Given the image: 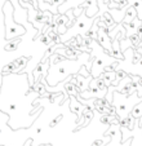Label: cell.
I'll return each instance as SVG.
<instances>
[{
  "label": "cell",
  "mask_w": 142,
  "mask_h": 146,
  "mask_svg": "<svg viewBox=\"0 0 142 146\" xmlns=\"http://www.w3.org/2000/svg\"><path fill=\"white\" fill-rule=\"evenodd\" d=\"M30 91L29 75L26 72H3V84L0 89V110L9 115L8 125L12 129H25V121L22 116L38 118V115L30 116L33 114L30 110L25 109V104L29 100H35L38 96L26 97Z\"/></svg>",
  "instance_id": "cell-1"
},
{
  "label": "cell",
  "mask_w": 142,
  "mask_h": 146,
  "mask_svg": "<svg viewBox=\"0 0 142 146\" xmlns=\"http://www.w3.org/2000/svg\"><path fill=\"white\" fill-rule=\"evenodd\" d=\"M57 57L58 53H54L50 58V65L45 78L48 86L54 87L63 79H67L71 74H78L82 66H85L89 71L92 69V58L87 52H80L79 57H76L75 60H62L60 62L58 61L54 62L53 60Z\"/></svg>",
  "instance_id": "cell-2"
},
{
  "label": "cell",
  "mask_w": 142,
  "mask_h": 146,
  "mask_svg": "<svg viewBox=\"0 0 142 146\" xmlns=\"http://www.w3.org/2000/svg\"><path fill=\"white\" fill-rule=\"evenodd\" d=\"M89 52L90 58H92V69H90V75L93 78H101V75L105 72L106 67L112 66V69L115 70V66L119 62V58L111 56L109 52L104 49L100 45V43L97 40H92L89 44Z\"/></svg>",
  "instance_id": "cell-3"
},
{
  "label": "cell",
  "mask_w": 142,
  "mask_h": 146,
  "mask_svg": "<svg viewBox=\"0 0 142 146\" xmlns=\"http://www.w3.org/2000/svg\"><path fill=\"white\" fill-rule=\"evenodd\" d=\"M141 101H142V97H139L137 94V92L132 94H124L115 91L114 94H112L111 105L115 108V114H116V118L119 119V121L128 118L131 115L132 109Z\"/></svg>",
  "instance_id": "cell-4"
},
{
  "label": "cell",
  "mask_w": 142,
  "mask_h": 146,
  "mask_svg": "<svg viewBox=\"0 0 142 146\" xmlns=\"http://www.w3.org/2000/svg\"><path fill=\"white\" fill-rule=\"evenodd\" d=\"M124 58L120 60L115 66V71L123 70L128 75H138L142 78V48H128L123 53Z\"/></svg>",
  "instance_id": "cell-5"
},
{
  "label": "cell",
  "mask_w": 142,
  "mask_h": 146,
  "mask_svg": "<svg viewBox=\"0 0 142 146\" xmlns=\"http://www.w3.org/2000/svg\"><path fill=\"white\" fill-rule=\"evenodd\" d=\"M3 14H4V25H5V39L13 40V39L23 36L27 30L23 25L16 22L14 19V7L12 0H7L3 5Z\"/></svg>",
  "instance_id": "cell-6"
},
{
  "label": "cell",
  "mask_w": 142,
  "mask_h": 146,
  "mask_svg": "<svg viewBox=\"0 0 142 146\" xmlns=\"http://www.w3.org/2000/svg\"><path fill=\"white\" fill-rule=\"evenodd\" d=\"M98 14H97L96 17H92V18H90V17H88L87 14H85V11H83L82 14H80L79 17H76V21L72 23V26L68 27L65 34L60 35V41L65 44V43H67V40H71L72 38H76L78 35L84 36L85 33H88V31L90 30L93 22L97 19Z\"/></svg>",
  "instance_id": "cell-7"
},
{
  "label": "cell",
  "mask_w": 142,
  "mask_h": 146,
  "mask_svg": "<svg viewBox=\"0 0 142 146\" xmlns=\"http://www.w3.org/2000/svg\"><path fill=\"white\" fill-rule=\"evenodd\" d=\"M97 41H98L100 45H101L106 52H109L110 54H111L112 53V40L109 35V31H107V29L105 27V26H100L98 27V31H97Z\"/></svg>",
  "instance_id": "cell-8"
},
{
  "label": "cell",
  "mask_w": 142,
  "mask_h": 146,
  "mask_svg": "<svg viewBox=\"0 0 142 146\" xmlns=\"http://www.w3.org/2000/svg\"><path fill=\"white\" fill-rule=\"evenodd\" d=\"M82 8H84L85 14L88 17H96L100 13V8H98V0H85L84 3L82 4Z\"/></svg>",
  "instance_id": "cell-9"
},
{
  "label": "cell",
  "mask_w": 142,
  "mask_h": 146,
  "mask_svg": "<svg viewBox=\"0 0 142 146\" xmlns=\"http://www.w3.org/2000/svg\"><path fill=\"white\" fill-rule=\"evenodd\" d=\"M123 26H124V29H125V38H131L132 35L138 33L139 27L142 26V21L138 18V17H136L132 22L123 23Z\"/></svg>",
  "instance_id": "cell-10"
},
{
  "label": "cell",
  "mask_w": 142,
  "mask_h": 146,
  "mask_svg": "<svg viewBox=\"0 0 142 146\" xmlns=\"http://www.w3.org/2000/svg\"><path fill=\"white\" fill-rule=\"evenodd\" d=\"M74 76H75V79H76V86H78L79 92H84L89 88V84L93 79L92 75H89V76H82V75H79V74H74Z\"/></svg>",
  "instance_id": "cell-11"
},
{
  "label": "cell",
  "mask_w": 142,
  "mask_h": 146,
  "mask_svg": "<svg viewBox=\"0 0 142 146\" xmlns=\"http://www.w3.org/2000/svg\"><path fill=\"white\" fill-rule=\"evenodd\" d=\"M129 5H125L124 8L121 9H110L109 8V13L110 16L112 17V19H114L115 23H123V19L124 17H125V13H127V9H128Z\"/></svg>",
  "instance_id": "cell-12"
},
{
  "label": "cell",
  "mask_w": 142,
  "mask_h": 146,
  "mask_svg": "<svg viewBox=\"0 0 142 146\" xmlns=\"http://www.w3.org/2000/svg\"><path fill=\"white\" fill-rule=\"evenodd\" d=\"M101 78L104 79L105 84H106L107 87H110L112 83H114L115 78H116V71H115V70H106V71L101 75Z\"/></svg>",
  "instance_id": "cell-13"
},
{
  "label": "cell",
  "mask_w": 142,
  "mask_h": 146,
  "mask_svg": "<svg viewBox=\"0 0 142 146\" xmlns=\"http://www.w3.org/2000/svg\"><path fill=\"white\" fill-rule=\"evenodd\" d=\"M136 17H137V11H136V8H134V7H132V5H129L128 9H127L125 17H124V19H123V23H129V22H132V21H133Z\"/></svg>",
  "instance_id": "cell-14"
},
{
  "label": "cell",
  "mask_w": 142,
  "mask_h": 146,
  "mask_svg": "<svg viewBox=\"0 0 142 146\" xmlns=\"http://www.w3.org/2000/svg\"><path fill=\"white\" fill-rule=\"evenodd\" d=\"M128 5H132L136 8L137 11V17L142 21V0H127Z\"/></svg>",
  "instance_id": "cell-15"
},
{
  "label": "cell",
  "mask_w": 142,
  "mask_h": 146,
  "mask_svg": "<svg viewBox=\"0 0 142 146\" xmlns=\"http://www.w3.org/2000/svg\"><path fill=\"white\" fill-rule=\"evenodd\" d=\"M131 115L133 116L134 119H137V120H139V119L142 118V101L138 102V104H137V105L132 109Z\"/></svg>",
  "instance_id": "cell-16"
},
{
  "label": "cell",
  "mask_w": 142,
  "mask_h": 146,
  "mask_svg": "<svg viewBox=\"0 0 142 146\" xmlns=\"http://www.w3.org/2000/svg\"><path fill=\"white\" fill-rule=\"evenodd\" d=\"M7 0H0V11H3V5L5 4ZM12 3L16 4V3H19V0H12Z\"/></svg>",
  "instance_id": "cell-17"
},
{
  "label": "cell",
  "mask_w": 142,
  "mask_h": 146,
  "mask_svg": "<svg viewBox=\"0 0 142 146\" xmlns=\"http://www.w3.org/2000/svg\"><path fill=\"white\" fill-rule=\"evenodd\" d=\"M1 84H3V74H0V89H1Z\"/></svg>",
  "instance_id": "cell-18"
},
{
  "label": "cell",
  "mask_w": 142,
  "mask_h": 146,
  "mask_svg": "<svg viewBox=\"0 0 142 146\" xmlns=\"http://www.w3.org/2000/svg\"><path fill=\"white\" fill-rule=\"evenodd\" d=\"M40 146H50V145H40Z\"/></svg>",
  "instance_id": "cell-19"
},
{
  "label": "cell",
  "mask_w": 142,
  "mask_h": 146,
  "mask_svg": "<svg viewBox=\"0 0 142 146\" xmlns=\"http://www.w3.org/2000/svg\"><path fill=\"white\" fill-rule=\"evenodd\" d=\"M139 127H141V128H142V124H141V125H139Z\"/></svg>",
  "instance_id": "cell-20"
},
{
  "label": "cell",
  "mask_w": 142,
  "mask_h": 146,
  "mask_svg": "<svg viewBox=\"0 0 142 146\" xmlns=\"http://www.w3.org/2000/svg\"><path fill=\"white\" fill-rule=\"evenodd\" d=\"M110 1H112V0H110Z\"/></svg>",
  "instance_id": "cell-21"
}]
</instances>
